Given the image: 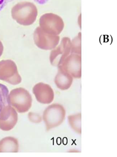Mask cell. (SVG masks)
Wrapping results in <instances>:
<instances>
[{"label": "cell", "mask_w": 117, "mask_h": 157, "mask_svg": "<svg viewBox=\"0 0 117 157\" xmlns=\"http://www.w3.org/2000/svg\"><path fill=\"white\" fill-rule=\"evenodd\" d=\"M7 87L0 84V129L5 131L13 129L18 121V113L8 98Z\"/></svg>", "instance_id": "cell-1"}, {"label": "cell", "mask_w": 117, "mask_h": 157, "mask_svg": "<svg viewBox=\"0 0 117 157\" xmlns=\"http://www.w3.org/2000/svg\"><path fill=\"white\" fill-rule=\"evenodd\" d=\"M37 15V7L34 3L29 2H18L11 10L12 18L23 26H29L34 23Z\"/></svg>", "instance_id": "cell-2"}, {"label": "cell", "mask_w": 117, "mask_h": 157, "mask_svg": "<svg viewBox=\"0 0 117 157\" xmlns=\"http://www.w3.org/2000/svg\"><path fill=\"white\" fill-rule=\"evenodd\" d=\"M9 102L18 113L27 112L32 105V97L29 93L23 88L14 89L8 94Z\"/></svg>", "instance_id": "cell-3"}, {"label": "cell", "mask_w": 117, "mask_h": 157, "mask_svg": "<svg viewBox=\"0 0 117 157\" xmlns=\"http://www.w3.org/2000/svg\"><path fill=\"white\" fill-rule=\"evenodd\" d=\"M65 110L59 104H53L48 106L43 112V120L47 131L60 125L64 121Z\"/></svg>", "instance_id": "cell-4"}, {"label": "cell", "mask_w": 117, "mask_h": 157, "mask_svg": "<svg viewBox=\"0 0 117 157\" xmlns=\"http://www.w3.org/2000/svg\"><path fill=\"white\" fill-rule=\"evenodd\" d=\"M39 27L47 33L53 35H59L64 27L62 19L58 15L47 13L40 18Z\"/></svg>", "instance_id": "cell-5"}, {"label": "cell", "mask_w": 117, "mask_h": 157, "mask_svg": "<svg viewBox=\"0 0 117 157\" xmlns=\"http://www.w3.org/2000/svg\"><path fill=\"white\" fill-rule=\"evenodd\" d=\"M0 80L14 85L21 82V76L16 65L13 60L6 59L0 61Z\"/></svg>", "instance_id": "cell-6"}, {"label": "cell", "mask_w": 117, "mask_h": 157, "mask_svg": "<svg viewBox=\"0 0 117 157\" xmlns=\"http://www.w3.org/2000/svg\"><path fill=\"white\" fill-rule=\"evenodd\" d=\"M34 43L39 48L43 50H52L55 48L60 42L59 36L53 35L44 32L40 27H37L33 36Z\"/></svg>", "instance_id": "cell-7"}, {"label": "cell", "mask_w": 117, "mask_h": 157, "mask_svg": "<svg viewBox=\"0 0 117 157\" xmlns=\"http://www.w3.org/2000/svg\"><path fill=\"white\" fill-rule=\"evenodd\" d=\"M71 52V41L68 37L62 38L60 44L51 51L50 55L51 64L55 67H59Z\"/></svg>", "instance_id": "cell-8"}, {"label": "cell", "mask_w": 117, "mask_h": 157, "mask_svg": "<svg viewBox=\"0 0 117 157\" xmlns=\"http://www.w3.org/2000/svg\"><path fill=\"white\" fill-rule=\"evenodd\" d=\"M58 67L75 78H80L82 76L81 55L72 53L68 56Z\"/></svg>", "instance_id": "cell-9"}, {"label": "cell", "mask_w": 117, "mask_h": 157, "mask_svg": "<svg viewBox=\"0 0 117 157\" xmlns=\"http://www.w3.org/2000/svg\"><path fill=\"white\" fill-rule=\"evenodd\" d=\"M36 100L44 104L51 103L54 99V92L50 85L43 82L36 84L32 90Z\"/></svg>", "instance_id": "cell-10"}, {"label": "cell", "mask_w": 117, "mask_h": 157, "mask_svg": "<svg viewBox=\"0 0 117 157\" xmlns=\"http://www.w3.org/2000/svg\"><path fill=\"white\" fill-rule=\"evenodd\" d=\"M73 82V77L58 67V71L55 78L54 82L58 88L65 90L71 87Z\"/></svg>", "instance_id": "cell-11"}, {"label": "cell", "mask_w": 117, "mask_h": 157, "mask_svg": "<svg viewBox=\"0 0 117 157\" xmlns=\"http://www.w3.org/2000/svg\"><path fill=\"white\" fill-rule=\"evenodd\" d=\"M18 141L13 137H6L0 140V152H17Z\"/></svg>", "instance_id": "cell-12"}, {"label": "cell", "mask_w": 117, "mask_h": 157, "mask_svg": "<svg viewBox=\"0 0 117 157\" xmlns=\"http://www.w3.org/2000/svg\"><path fill=\"white\" fill-rule=\"evenodd\" d=\"M69 124L75 132L77 134L81 133V114H76L68 116Z\"/></svg>", "instance_id": "cell-13"}, {"label": "cell", "mask_w": 117, "mask_h": 157, "mask_svg": "<svg viewBox=\"0 0 117 157\" xmlns=\"http://www.w3.org/2000/svg\"><path fill=\"white\" fill-rule=\"evenodd\" d=\"M71 52L72 53L81 55V33L74 38L71 42Z\"/></svg>", "instance_id": "cell-14"}, {"label": "cell", "mask_w": 117, "mask_h": 157, "mask_svg": "<svg viewBox=\"0 0 117 157\" xmlns=\"http://www.w3.org/2000/svg\"><path fill=\"white\" fill-rule=\"evenodd\" d=\"M29 120L33 123H38L41 121V118L39 115L33 113H29L28 114Z\"/></svg>", "instance_id": "cell-15"}, {"label": "cell", "mask_w": 117, "mask_h": 157, "mask_svg": "<svg viewBox=\"0 0 117 157\" xmlns=\"http://www.w3.org/2000/svg\"><path fill=\"white\" fill-rule=\"evenodd\" d=\"M4 51V46L2 42L0 41V57L2 56Z\"/></svg>", "instance_id": "cell-16"}, {"label": "cell", "mask_w": 117, "mask_h": 157, "mask_svg": "<svg viewBox=\"0 0 117 157\" xmlns=\"http://www.w3.org/2000/svg\"><path fill=\"white\" fill-rule=\"evenodd\" d=\"M4 0H0V6L2 4Z\"/></svg>", "instance_id": "cell-17"}]
</instances>
